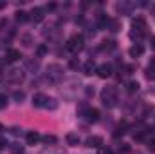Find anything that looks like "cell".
I'll list each match as a JSON object with an SVG mask.
<instances>
[{
  "label": "cell",
  "mask_w": 155,
  "mask_h": 154,
  "mask_svg": "<svg viewBox=\"0 0 155 154\" xmlns=\"http://www.w3.org/2000/svg\"><path fill=\"white\" fill-rule=\"evenodd\" d=\"M101 102L105 107H114L117 103V93L114 87H105L101 91Z\"/></svg>",
  "instance_id": "cell-1"
},
{
  "label": "cell",
  "mask_w": 155,
  "mask_h": 154,
  "mask_svg": "<svg viewBox=\"0 0 155 154\" xmlns=\"http://www.w3.org/2000/svg\"><path fill=\"white\" fill-rule=\"evenodd\" d=\"M83 47H85V38H83V35H72L71 38L67 40V49L72 51V53L81 51Z\"/></svg>",
  "instance_id": "cell-2"
},
{
  "label": "cell",
  "mask_w": 155,
  "mask_h": 154,
  "mask_svg": "<svg viewBox=\"0 0 155 154\" xmlns=\"http://www.w3.org/2000/svg\"><path fill=\"white\" fill-rule=\"evenodd\" d=\"M83 118L87 120V121H97L99 120V111L97 109H94V107H87L85 111H83Z\"/></svg>",
  "instance_id": "cell-3"
},
{
  "label": "cell",
  "mask_w": 155,
  "mask_h": 154,
  "mask_svg": "<svg viewBox=\"0 0 155 154\" xmlns=\"http://www.w3.org/2000/svg\"><path fill=\"white\" fill-rule=\"evenodd\" d=\"M85 145L90 147V149H97V147L103 145V138H101V136H88V138L85 140Z\"/></svg>",
  "instance_id": "cell-4"
},
{
  "label": "cell",
  "mask_w": 155,
  "mask_h": 154,
  "mask_svg": "<svg viewBox=\"0 0 155 154\" xmlns=\"http://www.w3.org/2000/svg\"><path fill=\"white\" fill-rule=\"evenodd\" d=\"M43 16H45V9H43V7H33V11H31V20H33L35 24H40V22L43 20Z\"/></svg>",
  "instance_id": "cell-5"
},
{
  "label": "cell",
  "mask_w": 155,
  "mask_h": 154,
  "mask_svg": "<svg viewBox=\"0 0 155 154\" xmlns=\"http://www.w3.org/2000/svg\"><path fill=\"white\" fill-rule=\"evenodd\" d=\"M20 58H22V53L18 49H7V53H5V62L7 64H13V62H16Z\"/></svg>",
  "instance_id": "cell-6"
},
{
  "label": "cell",
  "mask_w": 155,
  "mask_h": 154,
  "mask_svg": "<svg viewBox=\"0 0 155 154\" xmlns=\"http://www.w3.org/2000/svg\"><path fill=\"white\" fill-rule=\"evenodd\" d=\"M132 27H134V29H137V31L146 33V20H144L143 16H135V18L132 20Z\"/></svg>",
  "instance_id": "cell-7"
},
{
  "label": "cell",
  "mask_w": 155,
  "mask_h": 154,
  "mask_svg": "<svg viewBox=\"0 0 155 154\" xmlns=\"http://www.w3.org/2000/svg\"><path fill=\"white\" fill-rule=\"evenodd\" d=\"M97 76L99 78H108L112 76V65L110 64H103L97 67Z\"/></svg>",
  "instance_id": "cell-8"
},
{
  "label": "cell",
  "mask_w": 155,
  "mask_h": 154,
  "mask_svg": "<svg viewBox=\"0 0 155 154\" xmlns=\"http://www.w3.org/2000/svg\"><path fill=\"white\" fill-rule=\"evenodd\" d=\"M47 98H49V96H45V94H41V93L35 94V96H33V105H35V107H45Z\"/></svg>",
  "instance_id": "cell-9"
},
{
  "label": "cell",
  "mask_w": 155,
  "mask_h": 154,
  "mask_svg": "<svg viewBox=\"0 0 155 154\" xmlns=\"http://www.w3.org/2000/svg\"><path fill=\"white\" fill-rule=\"evenodd\" d=\"M7 80H9V82H13V83H20V82L24 80V73L15 69V71H11V73L7 75Z\"/></svg>",
  "instance_id": "cell-10"
},
{
  "label": "cell",
  "mask_w": 155,
  "mask_h": 154,
  "mask_svg": "<svg viewBox=\"0 0 155 154\" xmlns=\"http://www.w3.org/2000/svg\"><path fill=\"white\" fill-rule=\"evenodd\" d=\"M25 140H27V145H36L40 140H41V136H40L36 131H31V132H27Z\"/></svg>",
  "instance_id": "cell-11"
},
{
  "label": "cell",
  "mask_w": 155,
  "mask_h": 154,
  "mask_svg": "<svg viewBox=\"0 0 155 154\" xmlns=\"http://www.w3.org/2000/svg\"><path fill=\"white\" fill-rule=\"evenodd\" d=\"M144 76L148 78V80H155V58H152V60H150L148 67L144 69Z\"/></svg>",
  "instance_id": "cell-12"
},
{
  "label": "cell",
  "mask_w": 155,
  "mask_h": 154,
  "mask_svg": "<svg viewBox=\"0 0 155 154\" xmlns=\"http://www.w3.org/2000/svg\"><path fill=\"white\" fill-rule=\"evenodd\" d=\"M128 53H130V56H132V58H137V56H141V54L144 53V47H143L141 44H135V45H132V47H130V51H128Z\"/></svg>",
  "instance_id": "cell-13"
},
{
  "label": "cell",
  "mask_w": 155,
  "mask_h": 154,
  "mask_svg": "<svg viewBox=\"0 0 155 154\" xmlns=\"http://www.w3.org/2000/svg\"><path fill=\"white\" fill-rule=\"evenodd\" d=\"M126 129H128V123L123 120V121H119L117 123V127H116V131H114V136L116 138H119V136H123L124 132H126Z\"/></svg>",
  "instance_id": "cell-14"
},
{
  "label": "cell",
  "mask_w": 155,
  "mask_h": 154,
  "mask_svg": "<svg viewBox=\"0 0 155 154\" xmlns=\"http://www.w3.org/2000/svg\"><path fill=\"white\" fill-rule=\"evenodd\" d=\"M67 143H69L71 147H78V145H79V136H78L76 132H69V134H67Z\"/></svg>",
  "instance_id": "cell-15"
},
{
  "label": "cell",
  "mask_w": 155,
  "mask_h": 154,
  "mask_svg": "<svg viewBox=\"0 0 155 154\" xmlns=\"http://www.w3.org/2000/svg\"><path fill=\"white\" fill-rule=\"evenodd\" d=\"M99 49L101 51H112V49H116V40H105V42H101Z\"/></svg>",
  "instance_id": "cell-16"
},
{
  "label": "cell",
  "mask_w": 155,
  "mask_h": 154,
  "mask_svg": "<svg viewBox=\"0 0 155 154\" xmlns=\"http://www.w3.org/2000/svg\"><path fill=\"white\" fill-rule=\"evenodd\" d=\"M15 15H16V16H15V18H16V22H20V24H24V22H27V20L31 18V16H29V13H25V11H16Z\"/></svg>",
  "instance_id": "cell-17"
},
{
  "label": "cell",
  "mask_w": 155,
  "mask_h": 154,
  "mask_svg": "<svg viewBox=\"0 0 155 154\" xmlns=\"http://www.w3.org/2000/svg\"><path fill=\"white\" fill-rule=\"evenodd\" d=\"M94 69H96V65H94V62H92V60H90V62H87V64H85V67H83V71H85V75H87V76H90V75L94 73Z\"/></svg>",
  "instance_id": "cell-18"
},
{
  "label": "cell",
  "mask_w": 155,
  "mask_h": 154,
  "mask_svg": "<svg viewBox=\"0 0 155 154\" xmlns=\"http://www.w3.org/2000/svg\"><path fill=\"white\" fill-rule=\"evenodd\" d=\"M143 37H144L143 31H137V29H132V31H130V38L132 40H137V42H139V40H143Z\"/></svg>",
  "instance_id": "cell-19"
},
{
  "label": "cell",
  "mask_w": 155,
  "mask_h": 154,
  "mask_svg": "<svg viewBox=\"0 0 155 154\" xmlns=\"http://www.w3.org/2000/svg\"><path fill=\"white\" fill-rule=\"evenodd\" d=\"M126 91L128 93H137L139 91V83L137 82H128L126 83Z\"/></svg>",
  "instance_id": "cell-20"
},
{
  "label": "cell",
  "mask_w": 155,
  "mask_h": 154,
  "mask_svg": "<svg viewBox=\"0 0 155 154\" xmlns=\"http://www.w3.org/2000/svg\"><path fill=\"white\" fill-rule=\"evenodd\" d=\"M9 151L13 154H24V147L18 145V143H13V145H9Z\"/></svg>",
  "instance_id": "cell-21"
},
{
  "label": "cell",
  "mask_w": 155,
  "mask_h": 154,
  "mask_svg": "<svg viewBox=\"0 0 155 154\" xmlns=\"http://www.w3.org/2000/svg\"><path fill=\"white\" fill-rule=\"evenodd\" d=\"M41 140H43L47 145H49V143H56V142H58V138H56V136H52V134H47V136H43Z\"/></svg>",
  "instance_id": "cell-22"
},
{
  "label": "cell",
  "mask_w": 155,
  "mask_h": 154,
  "mask_svg": "<svg viewBox=\"0 0 155 154\" xmlns=\"http://www.w3.org/2000/svg\"><path fill=\"white\" fill-rule=\"evenodd\" d=\"M13 98H15V100H16V102L20 103V102H22V100L25 98V94H24L22 91H15V93H13Z\"/></svg>",
  "instance_id": "cell-23"
},
{
  "label": "cell",
  "mask_w": 155,
  "mask_h": 154,
  "mask_svg": "<svg viewBox=\"0 0 155 154\" xmlns=\"http://www.w3.org/2000/svg\"><path fill=\"white\" fill-rule=\"evenodd\" d=\"M45 107H47V109H56V107H58V103H56V100H54V98H47Z\"/></svg>",
  "instance_id": "cell-24"
},
{
  "label": "cell",
  "mask_w": 155,
  "mask_h": 154,
  "mask_svg": "<svg viewBox=\"0 0 155 154\" xmlns=\"http://www.w3.org/2000/svg\"><path fill=\"white\" fill-rule=\"evenodd\" d=\"M36 54H38V56H43V54H47V45H45V44L38 45V49H36Z\"/></svg>",
  "instance_id": "cell-25"
},
{
  "label": "cell",
  "mask_w": 155,
  "mask_h": 154,
  "mask_svg": "<svg viewBox=\"0 0 155 154\" xmlns=\"http://www.w3.org/2000/svg\"><path fill=\"white\" fill-rule=\"evenodd\" d=\"M7 103H9V102H7V96L0 93V109H5V107H7Z\"/></svg>",
  "instance_id": "cell-26"
},
{
  "label": "cell",
  "mask_w": 155,
  "mask_h": 154,
  "mask_svg": "<svg viewBox=\"0 0 155 154\" xmlns=\"http://www.w3.org/2000/svg\"><path fill=\"white\" fill-rule=\"evenodd\" d=\"M22 40H24V45H25V47H29V45L33 44V38H31L29 35H22Z\"/></svg>",
  "instance_id": "cell-27"
},
{
  "label": "cell",
  "mask_w": 155,
  "mask_h": 154,
  "mask_svg": "<svg viewBox=\"0 0 155 154\" xmlns=\"http://www.w3.org/2000/svg\"><path fill=\"white\" fill-rule=\"evenodd\" d=\"M130 151H132V149H130V145L123 143V145H121V149H119V154H130Z\"/></svg>",
  "instance_id": "cell-28"
},
{
  "label": "cell",
  "mask_w": 155,
  "mask_h": 154,
  "mask_svg": "<svg viewBox=\"0 0 155 154\" xmlns=\"http://www.w3.org/2000/svg\"><path fill=\"white\" fill-rule=\"evenodd\" d=\"M110 31H119V22L117 20H110Z\"/></svg>",
  "instance_id": "cell-29"
},
{
  "label": "cell",
  "mask_w": 155,
  "mask_h": 154,
  "mask_svg": "<svg viewBox=\"0 0 155 154\" xmlns=\"http://www.w3.org/2000/svg\"><path fill=\"white\" fill-rule=\"evenodd\" d=\"M43 9H45V11H54V9H56V4H54V2H51V4H47Z\"/></svg>",
  "instance_id": "cell-30"
},
{
  "label": "cell",
  "mask_w": 155,
  "mask_h": 154,
  "mask_svg": "<svg viewBox=\"0 0 155 154\" xmlns=\"http://www.w3.org/2000/svg\"><path fill=\"white\" fill-rule=\"evenodd\" d=\"M146 145H148V149H150V151H153V152H155V140H148V142H146Z\"/></svg>",
  "instance_id": "cell-31"
},
{
  "label": "cell",
  "mask_w": 155,
  "mask_h": 154,
  "mask_svg": "<svg viewBox=\"0 0 155 154\" xmlns=\"http://www.w3.org/2000/svg\"><path fill=\"white\" fill-rule=\"evenodd\" d=\"M87 96H94V89L88 87V89H87Z\"/></svg>",
  "instance_id": "cell-32"
},
{
  "label": "cell",
  "mask_w": 155,
  "mask_h": 154,
  "mask_svg": "<svg viewBox=\"0 0 155 154\" xmlns=\"http://www.w3.org/2000/svg\"><path fill=\"white\" fill-rule=\"evenodd\" d=\"M5 145H7V143H5V140H0V151H2V149H4Z\"/></svg>",
  "instance_id": "cell-33"
},
{
  "label": "cell",
  "mask_w": 155,
  "mask_h": 154,
  "mask_svg": "<svg viewBox=\"0 0 155 154\" xmlns=\"http://www.w3.org/2000/svg\"><path fill=\"white\" fill-rule=\"evenodd\" d=\"M71 67H72V69H76V67H78V62H76V60H72V62H71Z\"/></svg>",
  "instance_id": "cell-34"
},
{
  "label": "cell",
  "mask_w": 155,
  "mask_h": 154,
  "mask_svg": "<svg viewBox=\"0 0 155 154\" xmlns=\"http://www.w3.org/2000/svg\"><path fill=\"white\" fill-rule=\"evenodd\" d=\"M152 47L155 49V37H152Z\"/></svg>",
  "instance_id": "cell-35"
},
{
  "label": "cell",
  "mask_w": 155,
  "mask_h": 154,
  "mask_svg": "<svg viewBox=\"0 0 155 154\" xmlns=\"http://www.w3.org/2000/svg\"><path fill=\"white\" fill-rule=\"evenodd\" d=\"M5 7V2H0V9H4Z\"/></svg>",
  "instance_id": "cell-36"
},
{
  "label": "cell",
  "mask_w": 155,
  "mask_h": 154,
  "mask_svg": "<svg viewBox=\"0 0 155 154\" xmlns=\"http://www.w3.org/2000/svg\"><path fill=\"white\" fill-rule=\"evenodd\" d=\"M2 131H4V125H2V123H0V132H2Z\"/></svg>",
  "instance_id": "cell-37"
}]
</instances>
